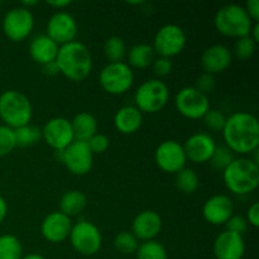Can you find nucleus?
I'll use <instances>...</instances> for the list:
<instances>
[{
	"mask_svg": "<svg viewBox=\"0 0 259 259\" xmlns=\"http://www.w3.org/2000/svg\"><path fill=\"white\" fill-rule=\"evenodd\" d=\"M33 106L29 99L17 90H7L0 95V119L12 129L29 124Z\"/></svg>",
	"mask_w": 259,
	"mask_h": 259,
	"instance_id": "obj_5",
	"label": "nucleus"
},
{
	"mask_svg": "<svg viewBox=\"0 0 259 259\" xmlns=\"http://www.w3.org/2000/svg\"><path fill=\"white\" fill-rule=\"evenodd\" d=\"M104 55L108 58L109 62H123L126 56V46L123 38L118 35L109 37L104 42Z\"/></svg>",
	"mask_w": 259,
	"mask_h": 259,
	"instance_id": "obj_28",
	"label": "nucleus"
},
{
	"mask_svg": "<svg viewBox=\"0 0 259 259\" xmlns=\"http://www.w3.org/2000/svg\"><path fill=\"white\" fill-rule=\"evenodd\" d=\"M186 46V33L180 25L166 24L157 30L153 38V47L158 57L172 58L180 55Z\"/></svg>",
	"mask_w": 259,
	"mask_h": 259,
	"instance_id": "obj_10",
	"label": "nucleus"
},
{
	"mask_svg": "<svg viewBox=\"0 0 259 259\" xmlns=\"http://www.w3.org/2000/svg\"><path fill=\"white\" fill-rule=\"evenodd\" d=\"M42 139L56 152L66 149L75 141L71 120L62 116L50 119L42 128Z\"/></svg>",
	"mask_w": 259,
	"mask_h": 259,
	"instance_id": "obj_13",
	"label": "nucleus"
},
{
	"mask_svg": "<svg viewBox=\"0 0 259 259\" xmlns=\"http://www.w3.org/2000/svg\"><path fill=\"white\" fill-rule=\"evenodd\" d=\"M143 123V114L132 105H125L119 109L114 115V126L121 134H134L141 129Z\"/></svg>",
	"mask_w": 259,
	"mask_h": 259,
	"instance_id": "obj_23",
	"label": "nucleus"
},
{
	"mask_svg": "<svg viewBox=\"0 0 259 259\" xmlns=\"http://www.w3.org/2000/svg\"><path fill=\"white\" fill-rule=\"evenodd\" d=\"M245 12L248 13L253 23L259 22V0H248L244 7Z\"/></svg>",
	"mask_w": 259,
	"mask_h": 259,
	"instance_id": "obj_42",
	"label": "nucleus"
},
{
	"mask_svg": "<svg viewBox=\"0 0 259 259\" xmlns=\"http://www.w3.org/2000/svg\"><path fill=\"white\" fill-rule=\"evenodd\" d=\"M225 225H227V230H229V232H233V233H235V234H239V235L244 234L248 229L247 219L243 217H240V215H233V217L230 218L227 223H225Z\"/></svg>",
	"mask_w": 259,
	"mask_h": 259,
	"instance_id": "obj_40",
	"label": "nucleus"
},
{
	"mask_svg": "<svg viewBox=\"0 0 259 259\" xmlns=\"http://www.w3.org/2000/svg\"><path fill=\"white\" fill-rule=\"evenodd\" d=\"M7 214H8L7 201L4 200V197L0 196V223H3V220L7 218Z\"/></svg>",
	"mask_w": 259,
	"mask_h": 259,
	"instance_id": "obj_45",
	"label": "nucleus"
},
{
	"mask_svg": "<svg viewBox=\"0 0 259 259\" xmlns=\"http://www.w3.org/2000/svg\"><path fill=\"white\" fill-rule=\"evenodd\" d=\"M195 89L200 91V93L205 94V95H209L210 93H212L215 89V77L209 73H202L197 77L196 83L194 86Z\"/></svg>",
	"mask_w": 259,
	"mask_h": 259,
	"instance_id": "obj_39",
	"label": "nucleus"
},
{
	"mask_svg": "<svg viewBox=\"0 0 259 259\" xmlns=\"http://www.w3.org/2000/svg\"><path fill=\"white\" fill-rule=\"evenodd\" d=\"M234 158V153L227 146H217L209 162L215 171L223 172Z\"/></svg>",
	"mask_w": 259,
	"mask_h": 259,
	"instance_id": "obj_33",
	"label": "nucleus"
},
{
	"mask_svg": "<svg viewBox=\"0 0 259 259\" xmlns=\"http://www.w3.org/2000/svg\"><path fill=\"white\" fill-rule=\"evenodd\" d=\"M212 250L217 259H242L245 253L244 238L225 230L217 237Z\"/></svg>",
	"mask_w": 259,
	"mask_h": 259,
	"instance_id": "obj_19",
	"label": "nucleus"
},
{
	"mask_svg": "<svg viewBox=\"0 0 259 259\" xmlns=\"http://www.w3.org/2000/svg\"><path fill=\"white\" fill-rule=\"evenodd\" d=\"M223 181L233 194H250L257 190L259 185V166L252 158H234L223 171Z\"/></svg>",
	"mask_w": 259,
	"mask_h": 259,
	"instance_id": "obj_3",
	"label": "nucleus"
},
{
	"mask_svg": "<svg viewBox=\"0 0 259 259\" xmlns=\"http://www.w3.org/2000/svg\"><path fill=\"white\" fill-rule=\"evenodd\" d=\"M244 7L238 4H227L220 8L214 17V25L220 34L230 38H239L249 35L253 27Z\"/></svg>",
	"mask_w": 259,
	"mask_h": 259,
	"instance_id": "obj_4",
	"label": "nucleus"
},
{
	"mask_svg": "<svg viewBox=\"0 0 259 259\" xmlns=\"http://www.w3.org/2000/svg\"><path fill=\"white\" fill-rule=\"evenodd\" d=\"M0 5H2V2H0Z\"/></svg>",
	"mask_w": 259,
	"mask_h": 259,
	"instance_id": "obj_49",
	"label": "nucleus"
},
{
	"mask_svg": "<svg viewBox=\"0 0 259 259\" xmlns=\"http://www.w3.org/2000/svg\"><path fill=\"white\" fill-rule=\"evenodd\" d=\"M137 259H168V254L162 243L148 240L139 244L137 249Z\"/></svg>",
	"mask_w": 259,
	"mask_h": 259,
	"instance_id": "obj_31",
	"label": "nucleus"
},
{
	"mask_svg": "<svg viewBox=\"0 0 259 259\" xmlns=\"http://www.w3.org/2000/svg\"><path fill=\"white\" fill-rule=\"evenodd\" d=\"M60 161L75 176H85L91 171L94 164V154L86 142L73 141L61 152H56Z\"/></svg>",
	"mask_w": 259,
	"mask_h": 259,
	"instance_id": "obj_9",
	"label": "nucleus"
},
{
	"mask_svg": "<svg viewBox=\"0 0 259 259\" xmlns=\"http://www.w3.org/2000/svg\"><path fill=\"white\" fill-rule=\"evenodd\" d=\"M99 82L110 95L125 94L133 86L134 72L125 62H109L99 75Z\"/></svg>",
	"mask_w": 259,
	"mask_h": 259,
	"instance_id": "obj_7",
	"label": "nucleus"
},
{
	"mask_svg": "<svg viewBox=\"0 0 259 259\" xmlns=\"http://www.w3.org/2000/svg\"><path fill=\"white\" fill-rule=\"evenodd\" d=\"M88 205V197L80 190H70L65 192L60 200V211L66 217H76L81 214Z\"/></svg>",
	"mask_w": 259,
	"mask_h": 259,
	"instance_id": "obj_26",
	"label": "nucleus"
},
{
	"mask_svg": "<svg viewBox=\"0 0 259 259\" xmlns=\"http://www.w3.org/2000/svg\"><path fill=\"white\" fill-rule=\"evenodd\" d=\"M22 259H46L43 255L38 254V253H30V254H27L24 255V257H22Z\"/></svg>",
	"mask_w": 259,
	"mask_h": 259,
	"instance_id": "obj_47",
	"label": "nucleus"
},
{
	"mask_svg": "<svg viewBox=\"0 0 259 259\" xmlns=\"http://www.w3.org/2000/svg\"><path fill=\"white\" fill-rule=\"evenodd\" d=\"M247 222L248 225H252L253 228L259 227V204L258 202H253L249 206L247 211Z\"/></svg>",
	"mask_w": 259,
	"mask_h": 259,
	"instance_id": "obj_41",
	"label": "nucleus"
},
{
	"mask_svg": "<svg viewBox=\"0 0 259 259\" xmlns=\"http://www.w3.org/2000/svg\"><path fill=\"white\" fill-rule=\"evenodd\" d=\"M38 2L37 0H32V2H22V7L27 8V9H29V7H34V5H37Z\"/></svg>",
	"mask_w": 259,
	"mask_h": 259,
	"instance_id": "obj_48",
	"label": "nucleus"
},
{
	"mask_svg": "<svg viewBox=\"0 0 259 259\" xmlns=\"http://www.w3.org/2000/svg\"><path fill=\"white\" fill-rule=\"evenodd\" d=\"M68 238L73 249L88 257L96 254L103 245L100 230L94 223L88 220H81L77 224L72 225Z\"/></svg>",
	"mask_w": 259,
	"mask_h": 259,
	"instance_id": "obj_8",
	"label": "nucleus"
},
{
	"mask_svg": "<svg viewBox=\"0 0 259 259\" xmlns=\"http://www.w3.org/2000/svg\"><path fill=\"white\" fill-rule=\"evenodd\" d=\"M128 55V66L129 67L144 70L153 63L156 58V52L153 47L147 43H138L134 45L131 50L126 52Z\"/></svg>",
	"mask_w": 259,
	"mask_h": 259,
	"instance_id": "obj_25",
	"label": "nucleus"
},
{
	"mask_svg": "<svg viewBox=\"0 0 259 259\" xmlns=\"http://www.w3.org/2000/svg\"><path fill=\"white\" fill-rule=\"evenodd\" d=\"M232 51L224 45H212L201 55V67L205 73L218 75L224 72L232 65Z\"/></svg>",
	"mask_w": 259,
	"mask_h": 259,
	"instance_id": "obj_20",
	"label": "nucleus"
},
{
	"mask_svg": "<svg viewBox=\"0 0 259 259\" xmlns=\"http://www.w3.org/2000/svg\"><path fill=\"white\" fill-rule=\"evenodd\" d=\"M17 147L14 129L0 125V157L8 156Z\"/></svg>",
	"mask_w": 259,
	"mask_h": 259,
	"instance_id": "obj_36",
	"label": "nucleus"
},
{
	"mask_svg": "<svg viewBox=\"0 0 259 259\" xmlns=\"http://www.w3.org/2000/svg\"><path fill=\"white\" fill-rule=\"evenodd\" d=\"M161 229L162 218L153 210L141 211L132 223V233L137 239L142 242L154 240V238L161 233Z\"/></svg>",
	"mask_w": 259,
	"mask_h": 259,
	"instance_id": "obj_21",
	"label": "nucleus"
},
{
	"mask_svg": "<svg viewBox=\"0 0 259 259\" xmlns=\"http://www.w3.org/2000/svg\"><path fill=\"white\" fill-rule=\"evenodd\" d=\"M169 98L168 86L159 78L144 81L134 94L136 108L142 114H156L166 106Z\"/></svg>",
	"mask_w": 259,
	"mask_h": 259,
	"instance_id": "obj_6",
	"label": "nucleus"
},
{
	"mask_svg": "<svg viewBox=\"0 0 259 259\" xmlns=\"http://www.w3.org/2000/svg\"><path fill=\"white\" fill-rule=\"evenodd\" d=\"M14 136L17 146L30 147L33 144L38 143L42 139V129H39L38 126L27 124V125H23L14 129Z\"/></svg>",
	"mask_w": 259,
	"mask_h": 259,
	"instance_id": "obj_30",
	"label": "nucleus"
},
{
	"mask_svg": "<svg viewBox=\"0 0 259 259\" xmlns=\"http://www.w3.org/2000/svg\"><path fill=\"white\" fill-rule=\"evenodd\" d=\"M75 141L88 142L93 136L98 133V120L93 114L88 111H81L76 114L71 120Z\"/></svg>",
	"mask_w": 259,
	"mask_h": 259,
	"instance_id": "obj_24",
	"label": "nucleus"
},
{
	"mask_svg": "<svg viewBox=\"0 0 259 259\" xmlns=\"http://www.w3.org/2000/svg\"><path fill=\"white\" fill-rule=\"evenodd\" d=\"M257 50V43L250 38V35L237 39L234 46V55L238 60L248 61L254 56Z\"/></svg>",
	"mask_w": 259,
	"mask_h": 259,
	"instance_id": "obj_34",
	"label": "nucleus"
},
{
	"mask_svg": "<svg viewBox=\"0 0 259 259\" xmlns=\"http://www.w3.org/2000/svg\"><path fill=\"white\" fill-rule=\"evenodd\" d=\"M60 46L51 39L47 34H39L29 43V56L35 63L40 66L55 62Z\"/></svg>",
	"mask_w": 259,
	"mask_h": 259,
	"instance_id": "obj_22",
	"label": "nucleus"
},
{
	"mask_svg": "<svg viewBox=\"0 0 259 259\" xmlns=\"http://www.w3.org/2000/svg\"><path fill=\"white\" fill-rule=\"evenodd\" d=\"M42 67H43V71H45V72L50 76H55V75H57V73H60L57 65H56V61L55 62L48 63V65L42 66Z\"/></svg>",
	"mask_w": 259,
	"mask_h": 259,
	"instance_id": "obj_44",
	"label": "nucleus"
},
{
	"mask_svg": "<svg viewBox=\"0 0 259 259\" xmlns=\"http://www.w3.org/2000/svg\"><path fill=\"white\" fill-rule=\"evenodd\" d=\"M152 68H153V73L158 77H164L171 73L172 68H174V63H172L171 58L166 57H157L154 58L153 63H152Z\"/></svg>",
	"mask_w": 259,
	"mask_h": 259,
	"instance_id": "obj_38",
	"label": "nucleus"
},
{
	"mask_svg": "<svg viewBox=\"0 0 259 259\" xmlns=\"http://www.w3.org/2000/svg\"><path fill=\"white\" fill-rule=\"evenodd\" d=\"M249 35L255 43L259 42V23H254V24H253L252 29H250Z\"/></svg>",
	"mask_w": 259,
	"mask_h": 259,
	"instance_id": "obj_46",
	"label": "nucleus"
},
{
	"mask_svg": "<svg viewBox=\"0 0 259 259\" xmlns=\"http://www.w3.org/2000/svg\"><path fill=\"white\" fill-rule=\"evenodd\" d=\"M47 4L50 5V7L55 8V9L62 12L63 8L68 7V5L71 4V2L70 0H50V2H47Z\"/></svg>",
	"mask_w": 259,
	"mask_h": 259,
	"instance_id": "obj_43",
	"label": "nucleus"
},
{
	"mask_svg": "<svg viewBox=\"0 0 259 259\" xmlns=\"http://www.w3.org/2000/svg\"><path fill=\"white\" fill-rule=\"evenodd\" d=\"M234 215V205L227 195H214L205 201L202 217L209 224L223 225Z\"/></svg>",
	"mask_w": 259,
	"mask_h": 259,
	"instance_id": "obj_18",
	"label": "nucleus"
},
{
	"mask_svg": "<svg viewBox=\"0 0 259 259\" xmlns=\"http://www.w3.org/2000/svg\"><path fill=\"white\" fill-rule=\"evenodd\" d=\"M46 34L58 46L75 40L77 35V22L67 12H57L50 18Z\"/></svg>",
	"mask_w": 259,
	"mask_h": 259,
	"instance_id": "obj_15",
	"label": "nucleus"
},
{
	"mask_svg": "<svg viewBox=\"0 0 259 259\" xmlns=\"http://www.w3.org/2000/svg\"><path fill=\"white\" fill-rule=\"evenodd\" d=\"M72 229L71 218L61 211H52L43 219L40 224L42 237L50 243H62L70 237Z\"/></svg>",
	"mask_w": 259,
	"mask_h": 259,
	"instance_id": "obj_17",
	"label": "nucleus"
},
{
	"mask_svg": "<svg viewBox=\"0 0 259 259\" xmlns=\"http://www.w3.org/2000/svg\"><path fill=\"white\" fill-rule=\"evenodd\" d=\"M86 143H88L89 148L93 152V154L104 153V152L109 148V146H110V141H109L108 137L103 133H96L95 136L91 137Z\"/></svg>",
	"mask_w": 259,
	"mask_h": 259,
	"instance_id": "obj_37",
	"label": "nucleus"
},
{
	"mask_svg": "<svg viewBox=\"0 0 259 259\" xmlns=\"http://www.w3.org/2000/svg\"><path fill=\"white\" fill-rule=\"evenodd\" d=\"M204 125L212 132H223L225 123H227V116L223 111L217 109H209L206 114L202 116Z\"/></svg>",
	"mask_w": 259,
	"mask_h": 259,
	"instance_id": "obj_35",
	"label": "nucleus"
},
{
	"mask_svg": "<svg viewBox=\"0 0 259 259\" xmlns=\"http://www.w3.org/2000/svg\"><path fill=\"white\" fill-rule=\"evenodd\" d=\"M154 159L159 168L167 174H175L181 171L186 166V154L184 147L176 141H163L154 152Z\"/></svg>",
	"mask_w": 259,
	"mask_h": 259,
	"instance_id": "obj_14",
	"label": "nucleus"
},
{
	"mask_svg": "<svg viewBox=\"0 0 259 259\" xmlns=\"http://www.w3.org/2000/svg\"><path fill=\"white\" fill-rule=\"evenodd\" d=\"M139 240L132 232H120L113 240L114 248L121 254H133L139 247Z\"/></svg>",
	"mask_w": 259,
	"mask_h": 259,
	"instance_id": "obj_32",
	"label": "nucleus"
},
{
	"mask_svg": "<svg viewBox=\"0 0 259 259\" xmlns=\"http://www.w3.org/2000/svg\"><path fill=\"white\" fill-rule=\"evenodd\" d=\"M175 106L177 111L185 118L199 120L209 111V96L200 93L194 86H186L176 94Z\"/></svg>",
	"mask_w": 259,
	"mask_h": 259,
	"instance_id": "obj_11",
	"label": "nucleus"
},
{
	"mask_svg": "<svg viewBox=\"0 0 259 259\" xmlns=\"http://www.w3.org/2000/svg\"><path fill=\"white\" fill-rule=\"evenodd\" d=\"M34 28V17L24 7L12 8L3 19V32L13 42H22L28 38Z\"/></svg>",
	"mask_w": 259,
	"mask_h": 259,
	"instance_id": "obj_12",
	"label": "nucleus"
},
{
	"mask_svg": "<svg viewBox=\"0 0 259 259\" xmlns=\"http://www.w3.org/2000/svg\"><path fill=\"white\" fill-rule=\"evenodd\" d=\"M223 138L225 146L238 154H250L259 147V121L253 114L238 111L227 118Z\"/></svg>",
	"mask_w": 259,
	"mask_h": 259,
	"instance_id": "obj_1",
	"label": "nucleus"
},
{
	"mask_svg": "<svg viewBox=\"0 0 259 259\" xmlns=\"http://www.w3.org/2000/svg\"><path fill=\"white\" fill-rule=\"evenodd\" d=\"M23 247L15 235H0V259H22Z\"/></svg>",
	"mask_w": 259,
	"mask_h": 259,
	"instance_id": "obj_27",
	"label": "nucleus"
},
{
	"mask_svg": "<svg viewBox=\"0 0 259 259\" xmlns=\"http://www.w3.org/2000/svg\"><path fill=\"white\" fill-rule=\"evenodd\" d=\"M182 147L189 161L201 164L210 161L217 148V143L209 133L200 132L190 136Z\"/></svg>",
	"mask_w": 259,
	"mask_h": 259,
	"instance_id": "obj_16",
	"label": "nucleus"
},
{
	"mask_svg": "<svg viewBox=\"0 0 259 259\" xmlns=\"http://www.w3.org/2000/svg\"><path fill=\"white\" fill-rule=\"evenodd\" d=\"M200 179L192 168H182L176 174V186L184 194H194L199 189Z\"/></svg>",
	"mask_w": 259,
	"mask_h": 259,
	"instance_id": "obj_29",
	"label": "nucleus"
},
{
	"mask_svg": "<svg viewBox=\"0 0 259 259\" xmlns=\"http://www.w3.org/2000/svg\"><path fill=\"white\" fill-rule=\"evenodd\" d=\"M56 65L58 71L68 80L80 82L88 78L93 71V57L83 43L72 40L60 46Z\"/></svg>",
	"mask_w": 259,
	"mask_h": 259,
	"instance_id": "obj_2",
	"label": "nucleus"
}]
</instances>
